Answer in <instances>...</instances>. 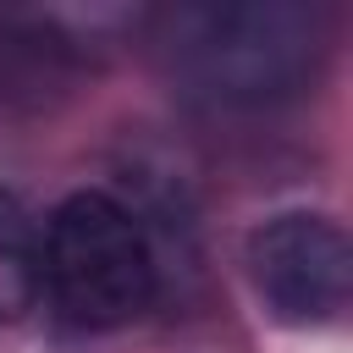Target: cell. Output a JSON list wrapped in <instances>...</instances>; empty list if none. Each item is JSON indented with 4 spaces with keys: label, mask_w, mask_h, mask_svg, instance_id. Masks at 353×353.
<instances>
[{
    "label": "cell",
    "mask_w": 353,
    "mask_h": 353,
    "mask_svg": "<svg viewBox=\"0 0 353 353\" xmlns=\"http://www.w3.org/2000/svg\"><path fill=\"white\" fill-rule=\"evenodd\" d=\"M39 298V221L0 188V320L28 314Z\"/></svg>",
    "instance_id": "277c9868"
},
{
    "label": "cell",
    "mask_w": 353,
    "mask_h": 353,
    "mask_svg": "<svg viewBox=\"0 0 353 353\" xmlns=\"http://www.w3.org/2000/svg\"><path fill=\"white\" fill-rule=\"evenodd\" d=\"M154 248L143 221L110 193H72L39 232V292L77 325H127L154 298Z\"/></svg>",
    "instance_id": "6da1fadb"
},
{
    "label": "cell",
    "mask_w": 353,
    "mask_h": 353,
    "mask_svg": "<svg viewBox=\"0 0 353 353\" xmlns=\"http://www.w3.org/2000/svg\"><path fill=\"white\" fill-rule=\"evenodd\" d=\"M254 298L270 320L292 331H320L347 314L353 298V248L347 232L331 215L314 210H281L248 232L243 248Z\"/></svg>",
    "instance_id": "3957f363"
},
{
    "label": "cell",
    "mask_w": 353,
    "mask_h": 353,
    "mask_svg": "<svg viewBox=\"0 0 353 353\" xmlns=\"http://www.w3.org/2000/svg\"><path fill=\"white\" fill-rule=\"evenodd\" d=\"M171 61L210 99L259 105L292 94L320 61V11L287 0L188 6L171 17Z\"/></svg>",
    "instance_id": "7a4b0ae2"
}]
</instances>
